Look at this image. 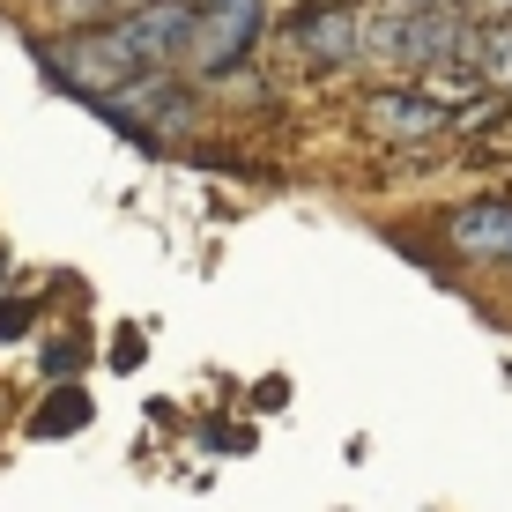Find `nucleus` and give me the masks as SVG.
I'll list each match as a JSON object with an SVG mask.
<instances>
[{"instance_id": "nucleus-1", "label": "nucleus", "mask_w": 512, "mask_h": 512, "mask_svg": "<svg viewBox=\"0 0 512 512\" xmlns=\"http://www.w3.org/2000/svg\"><path fill=\"white\" fill-rule=\"evenodd\" d=\"M193 15L201 8H186V0H134L119 23L60 38V45H45L38 60H45V75L60 82V90L112 97V90H127V82L156 75V67L186 60L193 52Z\"/></svg>"}, {"instance_id": "nucleus-2", "label": "nucleus", "mask_w": 512, "mask_h": 512, "mask_svg": "<svg viewBox=\"0 0 512 512\" xmlns=\"http://www.w3.org/2000/svg\"><path fill=\"white\" fill-rule=\"evenodd\" d=\"M260 30H268V0H201L186 60L201 67V75H231L245 52L260 45Z\"/></svg>"}, {"instance_id": "nucleus-3", "label": "nucleus", "mask_w": 512, "mask_h": 512, "mask_svg": "<svg viewBox=\"0 0 512 512\" xmlns=\"http://www.w3.org/2000/svg\"><path fill=\"white\" fill-rule=\"evenodd\" d=\"M97 112L119 119V127H134V134H149V141H164L171 127H186V90L171 82V67H156V75H141V82H127V90H112Z\"/></svg>"}, {"instance_id": "nucleus-4", "label": "nucleus", "mask_w": 512, "mask_h": 512, "mask_svg": "<svg viewBox=\"0 0 512 512\" xmlns=\"http://www.w3.org/2000/svg\"><path fill=\"white\" fill-rule=\"evenodd\" d=\"M290 45L305 52L312 67H349L364 52V15H349V8H312V15H297L290 23Z\"/></svg>"}, {"instance_id": "nucleus-5", "label": "nucleus", "mask_w": 512, "mask_h": 512, "mask_svg": "<svg viewBox=\"0 0 512 512\" xmlns=\"http://www.w3.org/2000/svg\"><path fill=\"white\" fill-rule=\"evenodd\" d=\"M453 245L475 260H512V201H475L453 216Z\"/></svg>"}, {"instance_id": "nucleus-6", "label": "nucleus", "mask_w": 512, "mask_h": 512, "mask_svg": "<svg viewBox=\"0 0 512 512\" xmlns=\"http://www.w3.org/2000/svg\"><path fill=\"white\" fill-rule=\"evenodd\" d=\"M446 119L453 112L438 97H372V127L379 134H438Z\"/></svg>"}]
</instances>
